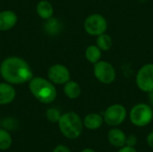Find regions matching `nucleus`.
Listing matches in <instances>:
<instances>
[{
    "instance_id": "nucleus-1",
    "label": "nucleus",
    "mask_w": 153,
    "mask_h": 152,
    "mask_svg": "<svg viewBox=\"0 0 153 152\" xmlns=\"http://www.w3.org/2000/svg\"><path fill=\"white\" fill-rule=\"evenodd\" d=\"M2 77L10 83L21 84L30 82L32 77V71L29 65L20 57H8L0 65Z\"/></svg>"
},
{
    "instance_id": "nucleus-2",
    "label": "nucleus",
    "mask_w": 153,
    "mask_h": 152,
    "mask_svg": "<svg viewBox=\"0 0 153 152\" xmlns=\"http://www.w3.org/2000/svg\"><path fill=\"white\" fill-rule=\"evenodd\" d=\"M58 127L61 133L69 140L79 138L83 131V121L74 112H67L61 116L58 121Z\"/></svg>"
},
{
    "instance_id": "nucleus-3",
    "label": "nucleus",
    "mask_w": 153,
    "mask_h": 152,
    "mask_svg": "<svg viewBox=\"0 0 153 152\" xmlns=\"http://www.w3.org/2000/svg\"><path fill=\"white\" fill-rule=\"evenodd\" d=\"M29 87L32 95L44 104L52 103L56 98V90L55 86L44 78H32L30 81Z\"/></svg>"
},
{
    "instance_id": "nucleus-4",
    "label": "nucleus",
    "mask_w": 153,
    "mask_h": 152,
    "mask_svg": "<svg viewBox=\"0 0 153 152\" xmlns=\"http://www.w3.org/2000/svg\"><path fill=\"white\" fill-rule=\"evenodd\" d=\"M131 123L137 127L148 125L153 119V108L148 104L139 103L134 106L129 113Z\"/></svg>"
},
{
    "instance_id": "nucleus-5",
    "label": "nucleus",
    "mask_w": 153,
    "mask_h": 152,
    "mask_svg": "<svg viewBox=\"0 0 153 152\" xmlns=\"http://www.w3.org/2000/svg\"><path fill=\"white\" fill-rule=\"evenodd\" d=\"M127 112L126 108L121 104L109 106L103 114L104 122L109 126H118L126 120Z\"/></svg>"
},
{
    "instance_id": "nucleus-6",
    "label": "nucleus",
    "mask_w": 153,
    "mask_h": 152,
    "mask_svg": "<svg viewBox=\"0 0 153 152\" xmlns=\"http://www.w3.org/2000/svg\"><path fill=\"white\" fill-rule=\"evenodd\" d=\"M93 73L96 79L104 84L112 83L117 77V73L114 66L107 61H99L94 64Z\"/></svg>"
},
{
    "instance_id": "nucleus-7",
    "label": "nucleus",
    "mask_w": 153,
    "mask_h": 152,
    "mask_svg": "<svg viewBox=\"0 0 153 152\" xmlns=\"http://www.w3.org/2000/svg\"><path fill=\"white\" fill-rule=\"evenodd\" d=\"M85 31L91 36H99L106 32L108 22L106 19L100 13L89 15L84 22Z\"/></svg>"
},
{
    "instance_id": "nucleus-8",
    "label": "nucleus",
    "mask_w": 153,
    "mask_h": 152,
    "mask_svg": "<svg viewBox=\"0 0 153 152\" xmlns=\"http://www.w3.org/2000/svg\"><path fill=\"white\" fill-rule=\"evenodd\" d=\"M137 87L143 92L153 90V64L143 65L137 72L135 78Z\"/></svg>"
},
{
    "instance_id": "nucleus-9",
    "label": "nucleus",
    "mask_w": 153,
    "mask_h": 152,
    "mask_svg": "<svg viewBox=\"0 0 153 152\" xmlns=\"http://www.w3.org/2000/svg\"><path fill=\"white\" fill-rule=\"evenodd\" d=\"M48 78L56 84H64L70 81L69 70L63 65H54L48 69Z\"/></svg>"
},
{
    "instance_id": "nucleus-10",
    "label": "nucleus",
    "mask_w": 153,
    "mask_h": 152,
    "mask_svg": "<svg viewBox=\"0 0 153 152\" xmlns=\"http://www.w3.org/2000/svg\"><path fill=\"white\" fill-rule=\"evenodd\" d=\"M108 141L113 147L120 149L126 145V135L121 129L114 127L108 133Z\"/></svg>"
},
{
    "instance_id": "nucleus-11",
    "label": "nucleus",
    "mask_w": 153,
    "mask_h": 152,
    "mask_svg": "<svg viewBox=\"0 0 153 152\" xmlns=\"http://www.w3.org/2000/svg\"><path fill=\"white\" fill-rule=\"evenodd\" d=\"M17 22L16 14L12 11H4L0 13V30H11Z\"/></svg>"
},
{
    "instance_id": "nucleus-12",
    "label": "nucleus",
    "mask_w": 153,
    "mask_h": 152,
    "mask_svg": "<svg viewBox=\"0 0 153 152\" xmlns=\"http://www.w3.org/2000/svg\"><path fill=\"white\" fill-rule=\"evenodd\" d=\"M82 121H83V125L85 128L93 131V130H98L102 126L104 119L100 114L91 113L87 115Z\"/></svg>"
},
{
    "instance_id": "nucleus-13",
    "label": "nucleus",
    "mask_w": 153,
    "mask_h": 152,
    "mask_svg": "<svg viewBox=\"0 0 153 152\" xmlns=\"http://www.w3.org/2000/svg\"><path fill=\"white\" fill-rule=\"evenodd\" d=\"M15 90L10 84L0 83V105H7L13 101Z\"/></svg>"
},
{
    "instance_id": "nucleus-14",
    "label": "nucleus",
    "mask_w": 153,
    "mask_h": 152,
    "mask_svg": "<svg viewBox=\"0 0 153 152\" xmlns=\"http://www.w3.org/2000/svg\"><path fill=\"white\" fill-rule=\"evenodd\" d=\"M64 92L66 97H68L71 99H75L80 97L82 93V90L80 85L74 82V81H68L66 83H65L64 87Z\"/></svg>"
},
{
    "instance_id": "nucleus-15",
    "label": "nucleus",
    "mask_w": 153,
    "mask_h": 152,
    "mask_svg": "<svg viewBox=\"0 0 153 152\" xmlns=\"http://www.w3.org/2000/svg\"><path fill=\"white\" fill-rule=\"evenodd\" d=\"M37 13L43 19H49L53 15L54 9L52 4L48 1H40L37 5Z\"/></svg>"
},
{
    "instance_id": "nucleus-16",
    "label": "nucleus",
    "mask_w": 153,
    "mask_h": 152,
    "mask_svg": "<svg viewBox=\"0 0 153 152\" xmlns=\"http://www.w3.org/2000/svg\"><path fill=\"white\" fill-rule=\"evenodd\" d=\"M85 57L90 63L96 64L101 58V50L97 45L89 46L85 51Z\"/></svg>"
},
{
    "instance_id": "nucleus-17",
    "label": "nucleus",
    "mask_w": 153,
    "mask_h": 152,
    "mask_svg": "<svg viewBox=\"0 0 153 152\" xmlns=\"http://www.w3.org/2000/svg\"><path fill=\"white\" fill-rule=\"evenodd\" d=\"M112 43L111 37L106 33L97 36L96 44L101 51H108L112 47Z\"/></svg>"
},
{
    "instance_id": "nucleus-18",
    "label": "nucleus",
    "mask_w": 153,
    "mask_h": 152,
    "mask_svg": "<svg viewBox=\"0 0 153 152\" xmlns=\"http://www.w3.org/2000/svg\"><path fill=\"white\" fill-rule=\"evenodd\" d=\"M13 143L11 134L4 129H0V151L8 150Z\"/></svg>"
},
{
    "instance_id": "nucleus-19",
    "label": "nucleus",
    "mask_w": 153,
    "mask_h": 152,
    "mask_svg": "<svg viewBox=\"0 0 153 152\" xmlns=\"http://www.w3.org/2000/svg\"><path fill=\"white\" fill-rule=\"evenodd\" d=\"M60 23L56 19L49 18L48 22L46 24V30L49 34H56L60 30Z\"/></svg>"
},
{
    "instance_id": "nucleus-20",
    "label": "nucleus",
    "mask_w": 153,
    "mask_h": 152,
    "mask_svg": "<svg viewBox=\"0 0 153 152\" xmlns=\"http://www.w3.org/2000/svg\"><path fill=\"white\" fill-rule=\"evenodd\" d=\"M61 113L60 111L57 109V108H48L46 112V116H47V119L53 123V124H56V123H58L60 117H61Z\"/></svg>"
},
{
    "instance_id": "nucleus-21",
    "label": "nucleus",
    "mask_w": 153,
    "mask_h": 152,
    "mask_svg": "<svg viewBox=\"0 0 153 152\" xmlns=\"http://www.w3.org/2000/svg\"><path fill=\"white\" fill-rule=\"evenodd\" d=\"M137 144V138L134 135H129L126 136V145L130 147H135Z\"/></svg>"
},
{
    "instance_id": "nucleus-22",
    "label": "nucleus",
    "mask_w": 153,
    "mask_h": 152,
    "mask_svg": "<svg viewBox=\"0 0 153 152\" xmlns=\"http://www.w3.org/2000/svg\"><path fill=\"white\" fill-rule=\"evenodd\" d=\"M52 152H71L70 149L65 146V145H63V144H60V145H57Z\"/></svg>"
},
{
    "instance_id": "nucleus-23",
    "label": "nucleus",
    "mask_w": 153,
    "mask_h": 152,
    "mask_svg": "<svg viewBox=\"0 0 153 152\" xmlns=\"http://www.w3.org/2000/svg\"><path fill=\"white\" fill-rule=\"evenodd\" d=\"M118 152H137L134 147H130L127 145H125L124 147L120 148Z\"/></svg>"
},
{
    "instance_id": "nucleus-24",
    "label": "nucleus",
    "mask_w": 153,
    "mask_h": 152,
    "mask_svg": "<svg viewBox=\"0 0 153 152\" xmlns=\"http://www.w3.org/2000/svg\"><path fill=\"white\" fill-rule=\"evenodd\" d=\"M146 142H147V144H148L152 149H153V132L150 133L147 135Z\"/></svg>"
},
{
    "instance_id": "nucleus-25",
    "label": "nucleus",
    "mask_w": 153,
    "mask_h": 152,
    "mask_svg": "<svg viewBox=\"0 0 153 152\" xmlns=\"http://www.w3.org/2000/svg\"><path fill=\"white\" fill-rule=\"evenodd\" d=\"M148 99H149V105L153 108V90L149 92L148 94Z\"/></svg>"
},
{
    "instance_id": "nucleus-26",
    "label": "nucleus",
    "mask_w": 153,
    "mask_h": 152,
    "mask_svg": "<svg viewBox=\"0 0 153 152\" xmlns=\"http://www.w3.org/2000/svg\"><path fill=\"white\" fill-rule=\"evenodd\" d=\"M81 152H96L94 150H92V149H91V148H85V149H83L82 151Z\"/></svg>"
}]
</instances>
